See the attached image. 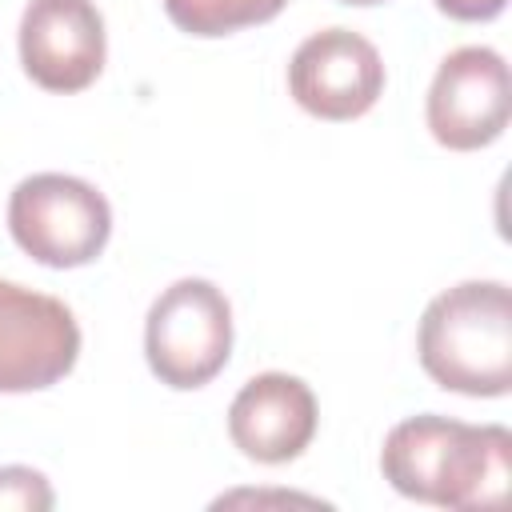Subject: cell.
Listing matches in <instances>:
<instances>
[{"label":"cell","mask_w":512,"mask_h":512,"mask_svg":"<svg viewBox=\"0 0 512 512\" xmlns=\"http://www.w3.org/2000/svg\"><path fill=\"white\" fill-rule=\"evenodd\" d=\"M316 396L300 376L260 372L228 404V436L256 464H288L316 436Z\"/></svg>","instance_id":"9c48e42d"},{"label":"cell","mask_w":512,"mask_h":512,"mask_svg":"<svg viewBox=\"0 0 512 512\" xmlns=\"http://www.w3.org/2000/svg\"><path fill=\"white\" fill-rule=\"evenodd\" d=\"M56 504L52 484L24 464L0 468V512H48Z\"/></svg>","instance_id":"8fae6325"},{"label":"cell","mask_w":512,"mask_h":512,"mask_svg":"<svg viewBox=\"0 0 512 512\" xmlns=\"http://www.w3.org/2000/svg\"><path fill=\"white\" fill-rule=\"evenodd\" d=\"M284 4L288 0H164V12L180 32L212 40L268 24L284 12Z\"/></svg>","instance_id":"30bf717a"},{"label":"cell","mask_w":512,"mask_h":512,"mask_svg":"<svg viewBox=\"0 0 512 512\" xmlns=\"http://www.w3.org/2000/svg\"><path fill=\"white\" fill-rule=\"evenodd\" d=\"M336 4H348V8H372V4H384V0H336Z\"/></svg>","instance_id":"4fadbf2b"},{"label":"cell","mask_w":512,"mask_h":512,"mask_svg":"<svg viewBox=\"0 0 512 512\" xmlns=\"http://www.w3.org/2000/svg\"><path fill=\"white\" fill-rule=\"evenodd\" d=\"M416 352L424 372L460 396L512 392V292L504 280H464L428 300Z\"/></svg>","instance_id":"7a4b0ae2"},{"label":"cell","mask_w":512,"mask_h":512,"mask_svg":"<svg viewBox=\"0 0 512 512\" xmlns=\"http://www.w3.org/2000/svg\"><path fill=\"white\" fill-rule=\"evenodd\" d=\"M508 0H436V8L452 20H468V24H480V20H496L504 12Z\"/></svg>","instance_id":"7c38bea8"},{"label":"cell","mask_w":512,"mask_h":512,"mask_svg":"<svg viewBox=\"0 0 512 512\" xmlns=\"http://www.w3.org/2000/svg\"><path fill=\"white\" fill-rule=\"evenodd\" d=\"M144 356L160 384L176 392L204 388L232 356V304L200 276L168 284L144 320Z\"/></svg>","instance_id":"3957f363"},{"label":"cell","mask_w":512,"mask_h":512,"mask_svg":"<svg viewBox=\"0 0 512 512\" xmlns=\"http://www.w3.org/2000/svg\"><path fill=\"white\" fill-rule=\"evenodd\" d=\"M512 116V80L496 48L464 44L448 52L432 76L424 120L436 144L452 152H476L504 136Z\"/></svg>","instance_id":"5b68a950"},{"label":"cell","mask_w":512,"mask_h":512,"mask_svg":"<svg viewBox=\"0 0 512 512\" xmlns=\"http://www.w3.org/2000/svg\"><path fill=\"white\" fill-rule=\"evenodd\" d=\"M8 232L44 268H84L112 236L104 192L68 172L24 176L8 196Z\"/></svg>","instance_id":"277c9868"},{"label":"cell","mask_w":512,"mask_h":512,"mask_svg":"<svg viewBox=\"0 0 512 512\" xmlns=\"http://www.w3.org/2000/svg\"><path fill=\"white\" fill-rule=\"evenodd\" d=\"M384 480L436 508H496L508 496L512 432L504 424H464L436 412L400 420L380 448Z\"/></svg>","instance_id":"6da1fadb"},{"label":"cell","mask_w":512,"mask_h":512,"mask_svg":"<svg viewBox=\"0 0 512 512\" xmlns=\"http://www.w3.org/2000/svg\"><path fill=\"white\" fill-rule=\"evenodd\" d=\"M80 360V324L64 300L0 280V392L60 384Z\"/></svg>","instance_id":"8992f818"},{"label":"cell","mask_w":512,"mask_h":512,"mask_svg":"<svg viewBox=\"0 0 512 512\" xmlns=\"http://www.w3.org/2000/svg\"><path fill=\"white\" fill-rule=\"evenodd\" d=\"M292 100L328 124L364 116L384 92V60L376 44L352 28L312 32L288 60Z\"/></svg>","instance_id":"52a82bcc"},{"label":"cell","mask_w":512,"mask_h":512,"mask_svg":"<svg viewBox=\"0 0 512 512\" xmlns=\"http://www.w3.org/2000/svg\"><path fill=\"white\" fill-rule=\"evenodd\" d=\"M108 56L96 0H28L20 16V64L44 92H84Z\"/></svg>","instance_id":"ba28073f"}]
</instances>
